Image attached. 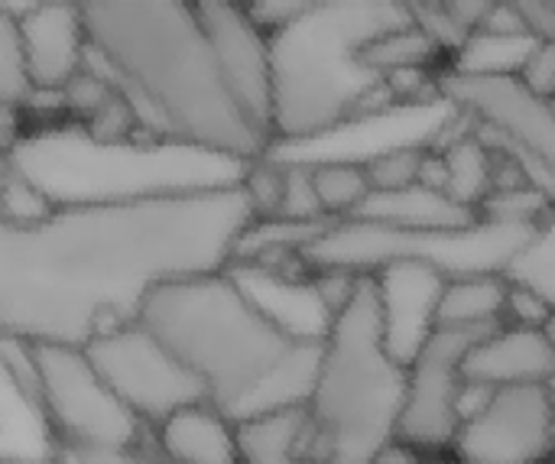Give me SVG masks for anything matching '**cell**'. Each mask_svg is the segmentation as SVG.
I'll use <instances>...</instances> for the list:
<instances>
[{
  "instance_id": "6da1fadb",
  "label": "cell",
  "mask_w": 555,
  "mask_h": 464,
  "mask_svg": "<svg viewBox=\"0 0 555 464\" xmlns=\"http://www.w3.org/2000/svg\"><path fill=\"white\" fill-rule=\"evenodd\" d=\"M250 221L237 182L49 208L0 195V338L85 348L137 319L153 286L228 270Z\"/></svg>"
},
{
  "instance_id": "7a4b0ae2",
  "label": "cell",
  "mask_w": 555,
  "mask_h": 464,
  "mask_svg": "<svg viewBox=\"0 0 555 464\" xmlns=\"http://www.w3.org/2000/svg\"><path fill=\"white\" fill-rule=\"evenodd\" d=\"M88 65L127 101L140 133L231 163L273 153L231 98L192 0H78Z\"/></svg>"
},
{
  "instance_id": "3957f363",
  "label": "cell",
  "mask_w": 555,
  "mask_h": 464,
  "mask_svg": "<svg viewBox=\"0 0 555 464\" xmlns=\"http://www.w3.org/2000/svg\"><path fill=\"white\" fill-rule=\"evenodd\" d=\"M137 322L176 355L205 400L234 426L306 407L312 394L322 338L280 325L231 270L153 286L137 306Z\"/></svg>"
},
{
  "instance_id": "277c9868",
  "label": "cell",
  "mask_w": 555,
  "mask_h": 464,
  "mask_svg": "<svg viewBox=\"0 0 555 464\" xmlns=\"http://www.w3.org/2000/svg\"><path fill=\"white\" fill-rule=\"evenodd\" d=\"M406 23L413 13L403 0H335L270 33L273 146L319 140L400 107L364 52Z\"/></svg>"
},
{
  "instance_id": "5b68a950",
  "label": "cell",
  "mask_w": 555,
  "mask_h": 464,
  "mask_svg": "<svg viewBox=\"0 0 555 464\" xmlns=\"http://www.w3.org/2000/svg\"><path fill=\"white\" fill-rule=\"evenodd\" d=\"M406 400V364L384 338L374 276H358L345 306L328 319L306 400L319 464H377L397 442Z\"/></svg>"
},
{
  "instance_id": "8992f818",
  "label": "cell",
  "mask_w": 555,
  "mask_h": 464,
  "mask_svg": "<svg viewBox=\"0 0 555 464\" xmlns=\"http://www.w3.org/2000/svg\"><path fill=\"white\" fill-rule=\"evenodd\" d=\"M537 228L488 218H478L468 228H390L351 215L328 221L299 257L309 273L335 270L367 276L390 263H416L446 280L507 276Z\"/></svg>"
},
{
  "instance_id": "52a82bcc",
  "label": "cell",
  "mask_w": 555,
  "mask_h": 464,
  "mask_svg": "<svg viewBox=\"0 0 555 464\" xmlns=\"http://www.w3.org/2000/svg\"><path fill=\"white\" fill-rule=\"evenodd\" d=\"M29 361L52 446H140L146 426L107 390L78 345H29Z\"/></svg>"
},
{
  "instance_id": "ba28073f",
  "label": "cell",
  "mask_w": 555,
  "mask_h": 464,
  "mask_svg": "<svg viewBox=\"0 0 555 464\" xmlns=\"http://www.w3.org/2000/svg\"><path fill=\"white\" fill-rule=\"evenodd\" d=\"M107 390L146 426H159L176 410L205 400L202 384L176 355L137 319L94 335L85 348Z\"/></svg>"
},
{
  "instance_id": "9c48e42d",
  "label": "cell",
  "mask_w": 555,
  "mask_h": 464,
  "mask_svg": "<svg viewBox=\"0 0 555 464\" xmlns=\"http://www.w3.org/2000/svg\"><path fill=\"white\" fill-rule=\"evenodd\" d=\"M449 459L459 464H546L555 459L553 387H468Z\"/></svg>"
},
{
  "instance_id": "30bf717a",
  "label": "cell",
  "mask_w": 555,
  "mask_h": 464,
  "mask_svg": "<svg viewBox=\"0 0 555 464\" xmlns=\"http://www.w3.org/2000/svg\"><path fill=\"white\" fill-rule=\"evenodd\" d=\"M436 91L485 137L517 153L540 189L555 202V107L517 78H465L439 72Z\"/></svg>"
},
{
  "instance_id": "8fae6325",
  "label": "cell",
  "mask_w": 555,
  "mask_h": 464,
  "mask_svg": "<svg viewBox=\"0 0 555 464\" xmlns=\"http://www.w3.org/2000/svg\"><path fill=\"white\" fill-rule=\"evenodd\" d=\"M491 328L436 325L423 348L406 364V400L397 439L423 452L426 459H449L455 433L462 426V407L468 384L462 361Z\"/></svg>"
},
{
  "instance_id": "7c38bea8",
  "label": "cell",
  "mask_w": 555,
  "mask_h": 464,
  "mask_svg": "<svg viewBox=\"0 0 555 464\" xmlns=\"http://www.w3.org/2000/svg\"><path fill=\"white\" fill-rule=\"evenodd\" d=\"M192 7L231 98L254 130L273 146L270 36L257 26L244 0H192Z\"/></svg>"
},
{
  "instance_id": "4fadbf2b",
  "label": "cell",
  "mask_w": 555,
  "mask_h": 464,
  "mask_svg": "<svg viewBox=\"0 0 555 464\" xmlns=\"http://www.w3.org/2000/svg\"><path fill=\"white\" fill-rule=\"evenodd\" d=\"M16 26L36 98H59L88 59V36L78 0H33L16 13Z\"/></svg>"
},
{
  "instance_id": "5bb4252c",
  "label": "cell",
  "mask_w": 555,
  "mask_h": 464,
  "mask_svg": "<svg viewBox=\"0 0 555 464\" xmlns=\"http://www.w3.org/2000/svg\"><path fill=\"white\" fill-rule=\"evenodd\" d=\"M371 276L380 296L387 348L400 364H410L436 328V306L446 276L416 263H390Z\"/></svg>"
},
{
  "instance_id": "9a60e30c",
  "label": "cell",
  "mask_w": 555,
  "mask_h": 464,
  "mask_svg": "<svg viewBox=\"0 0 555 464\" xmlns=\"http://www.w3.org/2000/svg\"><path fill=\"white\" fill-rule=\"evenodd\" d=\"M462 377L475 390L501 387H553L555 358L543 328L498 325L462 361Z\"/></svg>"
},
{
  "instance_id": "2e32d148",
  "label": "cell",
  "mask_w": 555,
  "mask_h": 464,
  "mask_svg": "<svg viewBox=\"0 0 555 464\" xmlns=\"http://www.w3.org/2000/svg\"><path fill=\"white\" fill-rule=\"evenodd\" d=\"M153 436L159 464H237V426L208 400L176 410Z\"/></svg>"
},
{
  "instance_id": "e0dca14e",
  "label": "cell",
  "mask_w": 555,
  "mask_h": 464,
  "mask_svg": "<svg viewBox=\"0 0 555 464\" xmlns=\"http://www.w3.org/2000/svg\"><path fill=\"white\" fill-rule=\"evenodd\" d=\"M533 46H537V39L530 33H524L514 16L507 23H501V16L494 10L488 16V23L472 29L462 39V46L449 55L446 72L465 75V78H517V72L524 68Z\"/></svg>"
},
{
  "instance_id": "ac0fdd59",
  "label": "cell",
  "mask_w": 555,
  "mask_h": 464,
  "mask_svg": "<svg viewBox=\"0 0 555 464\" xmlns=\"http://www.w3.org/2000/svg\"><path fill=\"white\" fill-rule=\"evenodd\" d=\"M237 464H319L306 407L237 423Z\"/></svg>"
},
{
  "instance_id": "d6986e66",
  "label": "cell",
  "mask_w": 555,
  "mask_h": 464,
  "mask_svg": "<svg viewBox=\"0 0 555 464\" xmlns=\"http://www.w3.org/2000/svg\"><path fill=\"white\" fill-rule=\"evenodd\" d=\"M358 218L390 224V228H468L481 215L452 202L446 192H439L426 182H416L403 192L371 195L364 202V208L358 211Z\"/></svg>"
},
{
  "instance_id": "ffe728a7",
  "label": "cell",
  "mask_w": 555,
  "mask_h": 464,
  "mask_svg": "<svg viewBox=\"0 0 555 464\" xmlns=\"http://www.w3.org/2000/svg\"><path fill=\"white\" fill-rule=\"evenodd\" d=\"M436 153H439L442 192L452 202H459L472 211H481V205L494 192V146L472 124L465 133L436 146Z\"/></svg>"
},
{
  "instance_id": "44dd1931",
  "label": "cell",
  "mask_w": 555,
  "mask_h": 464,
  "mask_svg": "<svg viewBox=\"0 0 555 464\" xmlns=\"http://www.w3.org/2000/svg\"><path fill=\"white\" fill-rule=\"evenodd\" d=\"M507 276H459L446 280L436 306V325L498 328L504 322Z\"/></svg>"
},
{
  "instance_id": "7402d4cb",
  "label": "cell",
  "mask_w": 555,
  "mask_h": 464,
  "mask_svg": "<svg viewBox=\"0 0 555 464\" xmlns=\"http://www.w3.org/2000/svg\"><path fill=\"white\" fill-rule=\"evenodd\" d=\"M309 176H312L315 202L328 221H341V218L358 215L364 208V202L371 198V182H367L361 159H351V156L312 159Z\"/></svg>"
},
{
  "instance_id": "603a6c76",
  "label": "cell",
  "mask_w": 555,
  "mask_h": 464,
  "mask_svg": "<svg viewBox=\"0 0 555 464\" xmlns=\"http://www.w3.org/2000/svg\"><path fill=\"white\" fill-rule=\"evenodd\" d=\"M433 143L436 140L397 143V146H387V150L364 156L361 163H364V172L371 182V195H390V192H403V189L423 182Z\"/></svg>"
},
{
  "instance_id": "cb8c5ba5",
  "label": "cell",
  "mask_w": 555,
  "mask_h": 464,
  "mask_svg": "<svg viewBox=\"0 0 555 464\" xmlns=\"http://www.w3.org/2000/svg\"><path fill=\"white\" fill-rule=\"evenodd\" d=\"M36 101V91L26 75V59L20 46L16 13L0 0V114L20 117Z\"/></svg>"
},
{
  "instance_id": "d4e9b609",
  "label": "cell",
  "mask_w": 555,
  "mask_h": 464,
  "mask_svg": "<svg viewBox=\"0 0 555 464\" xmlns=\"http://www.w3.org/2000/svg\"><path fill=\"white\" fill-rule=\"evenodd\" d=\"M507 280L540 293L555 309V211L530 234L514 267L507 270Z\"/></svg>"
},
{
  "instance_id": "484cf974",
  "label": "cell",
  "mask_w": 555,
  "mask_h": 464,
  "mask_svg": "<svg viewBox=\"0 0 555 464\" xmlns=\"http://www.w3.org/2000/svg\"><path fill=\"white\" fill-rule=\"evenodd\" d=\"M237 189L247 198L254 221H276L286 189V159H276L273 153L247 159L237 172Z\"/></svg>"
},
{
  "instance_id": "4316f807",
  "label": "cell",
  "mask_w": 555,
  "mask_h": 464,
  "mask_svg": "<svg viewBox=\"0 0 555 464\" xmlns=\"http://www.w3.org/2000/svg\"><path fill=\"white\" fill-rule=\"evenodd\" d=\"M276 221H286V224H322V221H328L315 202L309 159H286V189H283V205H280Z\"/></svg>"
},
{
  "instance_id": "83f0119b",
  "label": "cell",
  "mask_w": 555,
  "mask_h": 464,
  "mask_svg": "<svg viewBox=\"0 0 555 464\" xmlns=\"http://www.w3.org/2000/svg\"><path fill=\"white\" fill-rule=\"evenodd\" d=\"M55 464H159L140 446H78L59 442L52 446Z\"/></svg>"
},
{
  "instance_id": "f1b7e54d",
  "label": "cell",
  "mask_w": 555,
  "mask_h": 464,
  "mask_svg": "<svg viewBox=\"0 0 555 464\" xmlns=\"http://www.w3.org/2000/svg\"><path fill=\"white\" fill-rule=\"evenodd\" d=\"M244 3H247L250 16L257 20V26L270 36L280 26L296 23V20H302V16H309V13H315L335 0H244Z\"/></svg>"
},
{
  "instance_id": "f546056e",
  "label": "cell",
  "mask_w": 555,
  "mask_h": 464,
  "mask_svg": "<svg viewBox=\"0 0 555 464\" xmlns=\"http://www.w3.org/2000/svg\"><path fill=\"white\" fill-rule=\"evenodd\" d=\"M555 309L533 289L507 280V302H504V322L501 325H520V328H543Z\"/></svg>"
},
{
  "instance_id": "4dcf8cb0",
  "label": "cell",
  "mask_w": 555,
  "mask_h": 464,
  "mask_svg": "<svg viewBox=\"0 0 555 464\" xmlns=\"http://www.w3.org/2000/svg\"><path fill=\"white\" fill-rule=\"evenodd\" d=\"M517 81L537 98H555V42H537L530 49Z\"/></svg>"
},
{
  "instance_id": "1f68e13d",
  "label": "cell",
  "mask_w": 555,
  "mask_h": 464,
  "mask_svg": "<svg viewBox=\"0 0 555 464\" xmlns=\"http://www.w3.org/2000/svg\"><path fill=\"white\" fill-rule=\"evenodd\" d=\"M543 332H546V341H550V348H553V358H555V312L550 315V322L543 325ZM553 394H555V377H553Z\"/></svg>"
},
{
  "instance_id": "d6a6232c",
  "label": "cell",
  "mask_w": 555,
  "mask_h": 464,
  "mask_svg": "<svg viewBox=\"0 0 555 464\" xmlns=\"http://www.w3.org/2000/svg\"><path fill=\"white\" fill-rule=\"evenodd\" d=\"M0 464H55V459H42V462H26V459H10V455H0Z\"/></svg>"
},
{
  "instance_id": "836d02e7",
  "label": "cell",
  "mask_w": 555,
  "mask_h": 464,
  "mask_svg": "<svg viewBox=\"0 0 555 464\" xmlns=\"http://www.w3.org/2000/svg\"><path fill=\"white\" fill-rule=\"evenodd\" d=\"M403 3H406V7L413 10V7H436L439 0H403Z\"/></svg>"
},
{
  "instance_id": "e575fe53",
  "label": "cell",
  "mask_w": 555,
  "mask_h": 464,
  "mask_svg": "<svg viewBox=\"0 0 555 464\" xmlns=\"http://www.w3.org/2000/svg\"><path fill=\"white\" fill-rule=\"evenodd\" d=\"M426 464H459L455 459H433V462H426Z\"/></svg>"
},
{
  "instance_id": "d590c367",
  "label": "cell",
  "mask_w": 555,
  "mask_h": 464,
  "mask_svg": "<svg viewBox=\"0 0 555 464\" xmlns=\"http://www.w3.org/2000/svg\"><path fill=\"white\" fill-rule=\"evenodd\" d=\"M550 3H555V0H550Z\"/></svg>"
}]
</instances>
